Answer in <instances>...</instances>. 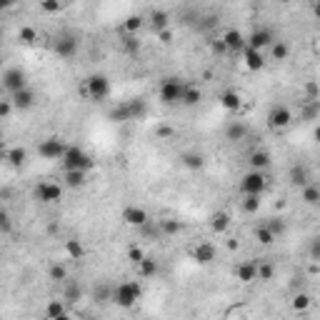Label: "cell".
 <instances>
[{
  "mask_svg": "<svg viewBox=\"0 0 320 320\" xmlns=\"http://www.w3.org/2000/svg\"><path fill=\"white\" fill-rule=\"evenodd\" d=\"M143 298V285L138 280L120 283L118 288H113V303L120 308H135V303Z\"/></svg>",
  "mask_w": 320,
  "mask_h": 320,
  "instance_id": "cell-1",
  "label": "cell"
},
{
  "mask_svg": "<svg viewBox=\"0 0 320 320\" xmlns=\"http://www.w3.org/2000/svg\"><path fill=\"white\" fill-rule=\"evenodd\" d=\"M60 163H63L65 170H85V173L95 165L93 158L83 150V148H78V145H68V153H65V158H63Z\"/></svg>",
  "mask_w": 320,
  "mask_h": 320,
  "instance_id": "cell-2",
  "label": "cell"
},
{
  "mask_svg": "<svg viewBox=\"0 0 320 320\" xmlns=\"http://www.w3.org/2000/svg\"><path fill=\"white\" fill-rule=\"evenodd\" d=\"M65 153H68V145L60 138H45L38 145V155L43 160H63Z\"/></svg>",
  "mask_w": 320,
  "mask_h": 320,
  "instance_id": "cell-3",
  "label": "cell"
},
{
  "mask_svg": "<svg viewBox=\"0 0 320 320\" xmlns=\"http://www.w3.org/2000/svg\"><path fill=\"white\" fill-rule=\"evenodd\" d=\"M265 183H268V178L263 170H250L240 180V190H243V195H263Z\"/></svg>",
  "mask_w": 320,
  "mask_h": 320,
  "instance_id": "cell-4",
  "label": "cell"
},
{
  "mask_svg": "<svg viewBox=\"0 0 320 320\" xmlns=\"http://www.w3.org/2000/svg\"><path fill=\"white\" fill-rule=\"evenodd\" d=\"M183 90H185V85L180 83V80H175V78H168V80H163V85H160V100L165 103V105H175V103H180V98H183Z\"/></svg>",
  "mask_w": 320,
  "mask_h": 320,
  "instance_id": "cell-5",
  "label": "cell"
},
{
  "mask_svg": "<svg viewBox=\"0 0 320 320\" xmlns=\"http://www.w3.org/2000/svg\"><path fill=\"white\" fill-rule=\"evenodd\" d=\"M85 88H88V98L90 100H105L110 95V80L105 76H90L85 80Z\"/></svg>",
  "mask_w": 320,
  "mask_h": 320,
  "instance_id": "cell-6",
  "label": "cell"
},
{
  "mask_svg": "<svg viewBox=\"0 0 320 320\" xmlns=\"http://www.w3.org/2000/svg\"><path fill=\"white\" fill-rule=\"evenodd\" d=\"M3 88H5V90H8L10 95L20 93V90H25V88H28L25 70H20V68H8V70L3 73Z\"/></svg>",
  "mask_w": 320,
  "mask_h": 320,
  "instance_id": "cell-7",
  "label": "cell"
},
{
  "mask_svg": "<svg viewBox=\"0 0 320 320\" xmlns=\"http://www.w3.org/2000/svg\"><path fill=\"white\" fill-rule=\"evenodd\" d=\"M290 123H293V113H290V108H285V105H275V108L268 113V125H270L273 130H285Z\"/></svg>",
  "mask_w": 320,
  "mask_h": 320,
  "instance_id": "cell-8",
  "label": "cell"
},
{
  "mask_svg": "<svg viewBox=\"0 0 320 320\" xmlns=\"http://www.w3.org/2000/svg\"><path fill=\"white\" fill-rule=\"evenodd\" d=\"M35 198H38L40 203H58L63 198V185L45 180V183H40L38 188H35Z\"/></svg>",
  "mask_w": 320,
  "mask_h": 320,
  "instance_id": "cell-9",
  "label": "cell"
},
{
  "mask_svg": "<svg viewBox=\"0 0 320 320\" xmlns=\"http://www.w3.org/2000/svg\"><path fill=\"white\" fill-rule=\"evenodd\" d=\"M273 43H275V38H273V33H270L268 28H255V30L248 35V48L260 50V53H263L265 48H270Z\"/></svg>",
  "mask_w": 320,
  "mask_h": 320,
  "instance_id": "cell-10",
  "label": "cell"
},
{
  "mask_svg": "<svg viewBox=\"0 0 320 320\" xmlns=\"http://www.w3.org/2000/svg\"><path fill=\"white\" fill-rule=\"evenodd\" d=\"M120 218H123L125 225H130V228L148 225V210H143V208H138V205H128L125 210H123Z\"/></svg>",
  "mask_w": 320,
  "mask_h": 320,
  "instance_id": "cell-11",
  "label": "cell"
},
{
  "mask_svg": "<svg viewBox=\"0 0 320 320\" xmlns=\"http://www.w3.org/2000/svg\"><path fill=\"white\" fill-rule=\"evenodd\" d=\"M223 43L228 45L230 53H243L245 48H248V38H245L240 30H235V28H230V30L223 33Z\"/></svg>",
  "mask_w": 320,
  "mask_h": 320,
  "instance_id": "cell-12",
  "label": "cell"
},
{
  "mask_svg": "<svg viewBox=\"0 0 320 320\" xmlns=\"http://www.w3.org/2000/svg\"><path fill=\"white\" fill-rule=\"evenodd\" d=\"M55 53L63 60H68V58H73L78 53V40L73 35H63V38H58L55 43Z\"/></svg>",
  "mask_w": 320,
  "mask_h": 320,
  "instance_id": "cell-13",
  "label": "cell"
},
{
  "mask_svg": "<svg viewBox=\"0 0 320 320\" xmlns=\"http://www.w3.org/2000/svg\"><path fill=\"white\" fill-rule=\"evenodd\" d=\"M243 63L248 70H263L265 68V55L260 50H253V48H245L243 50Z\"/></svg>",
  "mask_w": 320,
  "mask_h": 320,
  "instance_id": "cell-14",
  "label": "cell"
},
{
  "mask_svg": "<svg viewBox=\"0 0 320 320\" xmlns=\"http://www.w3.org/2000/svg\"><path fill=\"white\" fill-rule=\"evenodd\" d=\"M10 100H13V105H15L18 110H30V108L35 105V93H33L30 88H25V90H20V93L10 95Z\"/></svg>",
  "mask_w": 320,
  "mask_h": 320,
  "instance_id": "cell-15",
  "label": "cell"
},
{
  "mask_svg": "<svg viewBox=\"0 0 320 320\" xmlns=\"http://www.w3.org/2000/svg\"><path fill=\"white\" fill-rule=\"evenodd\" d=\"M240 105H243V98H240L238 90H225V93H220V108H225L228 113L240 110Z\"/></svg>",
  "mask_w": 320,
  "mask_h": 320,
  "instance_id": "cell-16",
  "label": "cell"
},
{
  "mask_svg": "<svg viewBox=\"0 0 320 320\" xmlns=\"http://www.w3.org/2000/svg\"><path fill=\"white\" fill-rule=\"evenodd\" d=\"M235 278L240 283H253L258 280V263H240L235 268Z\"/></svg>",
  "mask_w": 320,
  "mask_h": 320,
  "instance_id": "cell-17",
  "label": "cell"
},
{
  "mask_svg": "<svg viewBox=\"0 0 320 320\" xmlns=\"http://www.w3.org/2000/svg\"><path fill=\"white\" fill-rule=\"evenodd\" d=\"M245 135H248V125H245V123H240V120H233V123H228L225 138L230 140V143H240Z\"/></svg>",
  "mask_w": 320,
  "mask_h": 320,
  "instance_id": "cell-18",
  "label": "cell"
},
{
  "mask_svg": "<svg viewBox=\"0 0 320 320\" xmlns=\"http://www.w3.org/2000/svg\"><path fill=\"white\" fill-rule=\"evenodd\" d=\"M193 258H195L200 265H210L213 260H215V248H213L210 243H200L198 248H195Z\"/></svg>",
  "mask_w": 320,
  "mask_h": 320,
  "instance_id": "cell-19",
  "label": "cell"
},
{
  "mask_svg": "<svg viewBox=\"0 0 320 320\" xmlns=\"http://www.w3.org/2000/svg\"><path fill=\"white\" fill-rule=\"evenodd\" d=\"M200 100H203V90H200V88H193V85H185L183 98H180V105H185V108H195Z\"/></svg>",
  "mask_w": 320,
  "mask_h": 320,
  "instance_id": "cell-20",
  "label": "cell"
},
{
  "mask_svg": "<svg viewBox=\"0 0 320 320\" xmlns=\"http://www.w3.org/2000/svg\"><path fill=\"white\" fill-rule=\"evenodd\" d=\"M210 228H213V233H225L228 228H230V213H225V210L213 213V218H210Z\"/></svg>",
  "mask_w": 320,
  "mask_h": 320,
  "instance_id": "cell-21",
  "label": "cell"
},
{
  "mask_svg": "<svg viewBox=\"0 0 320 320\" xmlns=\"http://www.w3.org/2000/svg\"><path fill=\"white\" fill-rule=\"evenodd\" d=\"M63 180H65V185H68V188H80V185H85L88 173H85V170H65Z\"/></svg>",
  "mask_w": 320,
  "mask_h": 320,
  "instance_id": "cell-22",
  "label": "cell"
},
{
  "mask_svg": "<svg viewBox=\"0 0 320 320\" xmlns=\"http://www.w3.org/2000/svg\"><path fill=\"white\" fill-rule=\"evenodd\" d=\"M288 175H290V183H293V185H298L300 190L305 188V185H310V180H308V170L303 168V165H293Z\"/></svg>",
  "mask_w": 320,
  "mask_h": 320,
  "instance_id": "cell-23",
  "label": "cell"
},
{
  "mask_svg": "<svg viewBox=\"0 0 320 320\" xmlns=\"http://www.w3.org/2000/svg\"><path fill=\"white\" fill-rule=\"evenodd\" d=\"M180 163L188 170H200L205 165V158H203L200 153H183V155H180Z\"/></svg>",
  "mask_w": 320,
  "mask_h": 320,
  "instance_id": "cell-24",
  "label": "cell"
},
{
  "mask_svg": "<svg viewBox=\"0 0 320 320\" xmlns=\"http://www.w3.org/2000/svg\"><path fill=\"white\" fill-rule=\"evenodd\" d=\"M5 160H8L13 168H20V165H25V160H28V150H25V148H10V150H5Z\"/></svg>",
  "mask_w": 320,
  "mask_h": 320,
  "instance_id": "cell-25",
  "label": "cell"
},
{
  "mask_svg": "<svg viewBox=\"0 0 320 320\" xmlns=\"http://www.w3.org/2000/svg\"><path fill=\"white\" fill-rule=\"evenodd\" d=\"M248 163H250V170H265L270 165V155L265 150H255V153H250Z\"/></svg>",
  "mask_w": 320,
  "mask_h": 320,
  "instance_id": "cell-26",
  "label": "cell"
},
{
  "mask_svg": "<svg viewBox=\"0 0 320 320\" xmlns=\"http://www.w3.org/2000/svg\"><path fill=\"white\" fill-rule=\"evenodd\" d=\"M65 305H68V303L63 300V298H60V300H48V305H45V318H48V320L60 318L63 313H68V310H65Z\"/></svg>",
  "mask_w": 320,
  "mask_h": 320,
  "instance_id": "cell-27",
  "label": "cell"
},
{
  "mask_svg": "<svg viewBox=\"0 0 320 320\" xmlns=\"http://www.w3.org/2000/svg\"><path fill=\"white\" fill-rule=\"evenodd\" d=\"M125 103H128L130 120H138V118H143V115L148 113V105H145V100H140V98H133V100H125Z\"/></svg>",
  "mask_w": 320,
  "mask_h": 320,
  "instance_id": "cell-28",
  "label": "cell"
},
{
  "mask_svg": "<svg viewBox=\"0 0 320 320\" xmlns=\"http://www.w3.org/2000/svg\"><path fill=\"white\" fill-rule=\"evenodd\" d=\"M300 200L305 205H318L320 203V188L318 185H305L300 190Z\"/></svg>",
  "mask_w": 320,
  "mask_h": 320,
  "instance_id": "cell-29",
  "label": "cell"
},
{
  "mask_svg": "<svg viewBox=\"0 0 320 320\" xmlns=\"http://www.w3.org/2000/svg\"><path fill=\"white\" fill-rule=\"evenodd\" d=\"M288 55H290V45L285 40H275L270 45V58L273 60H288Z\"/></svg>",
  "mask_w": 320,
  "mask_h": 320,
  "instance_id": "cell-30",
  "label": "cell"
},
{
  "mask_svg": "<svg viewBox=\"0 0 320 320\" xmlns=\"http://www.w3.org/2000/svg\"><path fill=\"white\" fill-rule=\"evenodd\" d=\"M150 23H153V30H155V33H163V30H168L170 18H168L165 10H155L150 15Z\"/></svg>",
  "mask_w": 320,
  "mask_h": 320,
  "instance_id": "cell-31",
  "label": "cell"
},
{
  "mask_svg": "<svg viewBox=\"0 0 320 320\" xmlns=\"http://www.w3.org/2000/svg\"><path fill=\"white\" fill-rule=\"evenodd\" d=\"M65 253H68V258H73V260H80L83 255H85V248L80 240L76 238H70V240H65Z\"/></svg>",
  "mask_w": 320,
  "mask_h": 320,
  "instance_id": "cell-32",
  "label": "cell"
},
{
  "mask_svg": "<svg viewBox=\"0 0 320 320\" xmlns=\"http://www.w3.org/2000/svg\"><path fill=\"white\" fill-rule=\"evenodd\" d=\"M290 305H293L295 313H303V310H308V308L313 305V298H310L308 293H295L293 300H290Z\"/></svg>",
  "mask_w": 320,
  "mask_h": 320,
  "instance_id": "cell-33",
  "label": "cell"
},
{
  "mask_svg": "<svg viewBox=\"0 0 320 320\" xmlns=\"http://www.w3.org/2000/svg\"><path fill=\"white\" fill-rule=\"evenodd\" d=\"M240 205H243V210L248 215H255L260 210V195H243Z\"/></svg>",
  "mask_w": 320,
  "mask_h": 320,
  "instance_id": "cell-34",
  "label": "cell"
},
{
  "mask_svg": "<svg viewBox=\"0 0 320 320\" xmlns=\"http://www.w3.org/2000/svg\"><path fill=\"white\" fill-rule=\"evenodd\" d=\"M80 295H83V290H80V285H78V283H65L63 300H65V303H78V300H80Z\"/></svg>",
  "mask_w": 320,
  "mask_h": 320,
  "instance_id": "cell-35",
  "label": "cell"
},
{
  "mask_svg": "<svg viewBox=\"0 0 320 320\" xmlns=\"http://www.w3.org/2000/svg\"><path fill=\"white\" fill-rule=\"evenodd\" d=\"M143 23H145V20L140 18V15H128V18H125V23H123V30H125L128 35H135V33H140Z\"/></svg>",
  "mask_w": 320,
  "mask_h": 320,
  "instance_id": "cell-36",
  "label": "cell"
},
{
  "mask_svg": "<svg viewBox=\"0 0 320 320\" xmlns=\"http://www.w3.org/2000/svg\"><path fill=\"white\" fill-rule=\"evenodd\" d=\"M138 275H140V278H153V275H158V263H155L153 258H145L143 263L138 265Z\"/></svg>",
  "mask_w": 320,
  "mask_h": 320,
  "instance_id": "cell-37",
  "label": "cell"
},
{
  "mask_svg": "<svg viewBox=\"0 0 320 320\" xmlns=\"http://www.w3.org/2000/svg\"><path fill=\"white\" fill-rule=\"evenodd\" d=\"M48 275H50V280L53 283H68V268L63 263H55V265H50Z\"/></svg>",
  "mask_w": 320,
  "mask_h": 320,
  "instance_id": "cell-38",
  "label": "cell"
},
{
  "mask_svg": "<svg viewBox=\"0 0 320 320\" xmlns=\"http://www.w3.org/2000/svg\"><path fill=\"white\" fill-rule=\"evenodd\" d=\"M180 230H183V223H180V220H173V218L160 220V233H163V235H178Z\"/></svg>",
  "mask_w": 320,
  "mask_h": 320,
  "instance_id": "cell-39",
  "label": "cell"
},
{
  "mask_svg": "<svg viewBox=\"0 0 320 320\" xmlns=\"http://www.w3.org/2000/svg\"><path fill=\"white\" fill-rule=\"evenodd\" d=\"M255 240L260 245H273L275 243V235L270 233V228L268 225H258L255 228Z\"/></svg>",
  "mask_w": 320,
  "mask_h": 320,
  "instance_id": "cell-40",
  "label": "cell"
},
{
  "mask_svg": "<svg viewBox=\"0 0 320 320\" xmlns=\"http://www.w3.org/2000/svg\"><path fill=\"white\" fill-rule=\"evenodd\" d=\"M303 90H305V103H318L320 100V85L315 80H308Z\"/></svg>",
  "mask_w": 320,
  "mask_h": 320,
  "instance_id": "cell-41",
  "label": "cell"
},
{
  "mask_svg": "<svg viewBox=\"0 0 320 320\" xmlns=\"http://www.w3.org/2000/svg\"><path fill=\"white\" fill-rule=\"evenodd\" d=\"M18 40L20 43H25V45H30V43H35L38 40V30L35 28H30V25H23L18 30Z\"/></svg>",
  "mask_w": 320,
  "mask_h": 320,
  "instance_id": "cell-42",
  "label": "cell"
},
{
  "mask_svg": "<svg viewBox=\"0 0 320 320\" xmlns=\"http://www.w3.org/2000/svg\"><path fill=\"white\" fill-rule=\"evenodd\" d=\"M273 275H275V268H273V263H258V280L270 283V280H273Z\"/></svg>",
  "mask_w": 320,
  "mask_h": 320,
  "instance_id": "cell-43",
  "label": "cell"
},
{
  "mask_svg": "<svg viewBox=\"0 0 320 320\" xmlns=\"http://www.w3.org/2000/svg\"><path fill=\"white\" fill-rule=\"evenodd\" d=\"M110 118L113 120H130V113H128V103H120V105H115L113 110H110Z\"/></svg>",
  "mask_w": 320,
  "mask_h": 320,
  "instance_id": "cell-44",
  "label": "cell"
},
{
  "mask_svg": "<svg viewBox=\"0 0 320 320\" xmlns=\"http://www.w3.org/2000/svg\"><path fill=\"white\" fill-rule=\"evenodd\" d=\"M320 115V100L318 103H305V108H303V120H313V118H318Z\"/></svg>",
  "mask_w": 320,
  "mask_h": 320,
  "instance_id": "cell-45",
  "label": "cell"
},
{
  "mask_svg": "<svg viewBox=\"0 0 320 320\" xmlns=\"http://www.w3.org/2000/svg\"><path fill=\"white\" fill-rule=\"evenodd\" d=\"M40 10L43 13H60L63 3H58V0H40Z\"/></svg>",
  "mask_w": 320,
  "mask_h": 320,
  "instance_id": "cell-46",
  "label": "cell"
},
{
  "mask_svg": "<svg viewBox=\"0 0 320 320\" xmlns=\"http://www.w3.org/2000/svg\"><path fill=\"white\" fill-rule=\"evenodd\" d=\"M128 260L135 265H140L143 260H145V253H143V248H138V245H133L130 250H128Z\"/></svg>",
  "mask_w": 320,
  "mask_h": 320,
  "instance_id": "cell-47",
  "label": "cell"
},
{
  "mask_svg": "<svg viewBox=\"0 0 320 320\" xmlns=\"http://www.w3.org/2000/svg\"><path fill=\"white\" fill-rule=\"evenodd\" d=\"M123 48H125V53L135 55V53L140 50V40H135V35H128V38L123 40Z\"/></svg>",
  "mask_w": 320,
  "mask_h": 320,
  "instance_id": "cell-48",
  "label": "cell"
},
{
  "mask_svg": "<svg viewBox=\"0 0 320 320\" xmlns=\"http://www.w3.org/2000/svg\"><path fill=\"white\" fill-rule=\"evenodd\" d=\"M265 225L270 228V233H273L275 238H278V235H283V233H285V223H283L280 218H273V220H268Z\"/></svg>",
  "mask_w": 320,
  "mask_h": 320,
  "instance_id": "cell-49",
  "label": "cell"
},
{
  "mask_svg": "<svg viewBox=\"0 0 320 320\" xmlns=\"http://www.w3.org/2000/svg\"><path fill=\"white\" fill-rule=\"evenodd\" d=\"M308 255H310V260L320 263V238H313V240H310V245H308Z\"/></svg>",
  "mask_w": 320,
  "mask_h": 320,
  "instance_id": "cell-50",
  "label": "cell"
},
{
  "mask_svg": "<svg viewBox=\"0 0 320 320\" xmlns=\"http://www.w3.org/2000/svg\"><path fill=\"white\" fill-rule=\"evenodd\" d=\"M210 48H213V53H215V55H225V53H230V50H228V45L223 43V38L213 40V43H210Z\"/></svg>",
  "mask_w": 320,
  "mask_h": 320,
  "instance_id": "cell-51",
  "label": "cell"
},
{
  "mask_svg": "<svg viewBox=\"0 0 320 320\" xmlns=\"http://www.w3.org/2000/svg\"><path fill=\"white\" fill-rule=\"evenodd\" d=\"M95 300H98V303H110V300H113V290H108V288H98Z\"/></svg>",
  "mask_w": 320,
  "mask_h": 320,
  "instance_id": "cell-52",
  "label": "cell"
},
{
  "mask_svg": "<svg viewBox=\"0 0 320 320\" xmlns=\"http://www.w3.org/2000/svg\"><path fill=\"white\" fill-rule=\"evenodd\" d=\"M13 108H15V105H13V100H3V103H0V118L5 120V118L10 115V110H13Z\"/></svg>",
  "mask_w": 320,
  "mask_h": 320,
  "instance_id": "cell-53",
  "label": "cell"
},
{
  "mask_svg": "<svg viewBox=\"0 0 320 320\" xmlns=\"http://www.w3.org/2000/svg\"><path fill=\"white\" fill-rule=\"evenodd\" d=\"M0 228H3V233H10V215L5 210L0 213Z\"/></svg>",
  "mask_w": 320,
  "mask_h": 320,
  "instance_id": "cell-54",
  "label": "cell"
},
{
  "mask_svg": "<svg viewBox=\"0 0 320 320\" xmlns=\"http://www.w3.org/2000/svg\"><path fill=\"white\" fill-rule=\"evenodd\" d=\"M158 38H160V43L170 45V43H173V33H170V30H163V33H158Z\"/></svg>",
  "mask_w": 320,
  "mask_h": 320,
  "instance_id": "cell-55",
  "label": "cell"
},
{
  "mask_svg": "<svg viewBox=\"0 0 320 320\" xmlns=\"http://www.w3.org/2000/svg\"><path fill=\"white\" fill-rule=\"evenodd\" d=\"M158 135H160V138H170V135H173V128H168V125H160V128H158Z\"/></svg>",
  "mask_w": 320,
  "mask_h": 320,
  "instance_id": "cell-56",
  "label": "cell"
},
{
  "mask_svg": "<svg viewBox=\"0 0 320 320\" xmlns=\"http://www.w3.org/2000/svg\"><path fill=\"white\" fill-rule=\"evenodd\" d=\"M238 248H240L238 240H228V250H238Z\"/></svg>",
  "mask_w": 320,
  "mask_h": 320,
  "instance_id": "cell-57",
  "label": "cell"
},
{
  "mask_svg": "<svg viewBox=\"0 0 320 320\" xmlns=\"http://www.w3.org/2000/svg\"><path fill=\"white\" fill-rule=\"evenodd\" d=\"M313 13H315V18H318V23H320V3H315V5H313Z\"/></svg>",
  "mask_w": 320,
  "mask_h": 320,
  "instance_id": "cell-58",
  "label": "cell"
},
{
  "mask_svg": "<svg viewBox=\"0 0 320 320\" xmlns=\"http://www.w3.org/2000/svg\"><path fill=\"white\" fill-rule=\"evenodd\" d=\"M55 320H73V318H70L68 313H63V315H60V318H55Z\"/></svg>",
  "mask_w": 320,
  "mask_h": 320,
  "instance_id": "cell-59",
  "label": "cell"
},
{
  "mask_svg": "<svg viewBox=\"0 0 320 320\" xmlns=\"http://www.w3.org/2000/svg\"><path fill=\"white\" fill-rule=\"evenodd\" d=\"M313 135H315V140H318V143H320V125H318V128H315V133H313Z\"/></svg>",
  "mask_w": 320,
  "mask_h": 320,
  "instance_id": "cell-60",
  "label": "cell"
},
{
  "mask_svg": "<svg viewBox=\"0 0 320 320\" xmlns=\"http://www.w3.org/2000/svg\"><path fill=\"white\" fill-rule=\"evenodd\" d=\"M83 320H95V318H83Z\"/></svg>",
  "mask_w": 320,
  "mask_h": 320,
  "instance_id": "cell-61",
  "label": "cell"
}]
</instances>
